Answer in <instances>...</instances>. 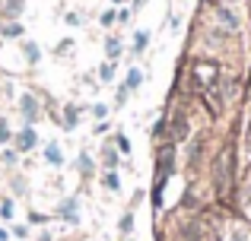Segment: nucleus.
<instances>
[{"instance_id":"14","label":"nucleus","mask_w":251,"mask_h":241,"mask_svg":"<svg viewBox=\"0 0 251 241\" xmlns=\"http://www.w3.org/2000/svg\"><path fill=\"white\" fill-rule=\"evenodd\" d=\"M6 136H10V130H6V124H0V143H3Z\"/></svg>"},{"instance_id":"2","label":"nucleus","mask_w":251,"mask_h":241,"mask_svg":"<svg viewBox=\"0 0 251 241\" xmlns=\"http://www.w3.org/2000/svg\"><path fill=\"white\" fill-rule=\"evenodd\" d=\"M29 146H35V130L25 127L23 133H19V149H29Z\"/></svg>"},{"instance_id":"1","label":"nucleus","mask_w":251,"mask_h":241,"mask_svg":"<svg viewBox=\"0 0 251 241\" xmlns=\"http://www.w3.org/2000/svg\"><path fill=\"white\" fill-rule=\"evenodd\" d=\"M216 175H220V178H216L220 194L229 197V194H232V153H229V149L220 155V162H216Z\"/></svg>"},{"instance_id":"7","label":"nucleus","mask_w":251,"mask_h":241,"mask_svg":"<svg viewBox=\"0 0 251 241\" xmlns=\"http://www.w3.org/2000/svg\"><path fill=\"white\" fill-rule=\"evenodd\" d=\"M118 51H121V44H118V38H108V57H118Z\"/></svg>"},{"instance_id":"8","label":"nucleus","mask_w":251,"mask_h":241,"mask_svg":"<svg viewBox=\"0 0 251 241\" xmlns=\"http://www.w3.org/2000/svg\"><path fill=\"white\" fill-rule=\"evenodd\" d=\"M118 149H121V153H130V140H127V136H118Z\"/></svg>"},{"instance_id":"10","label":"nucleus","mask_w":251,"mask_h":241,"mask_svg":"<svg viewBox=\"0 0 251 241\" xmlns=\"http://www.w3.org/2000/svg\"><path fill=\"white\" fill-rule=\"evenodd\" d=\"M64 127H76V108H67V124Z\"/></svg>"},{"instance_id":"3","label":"nucleus","mask_w":251,"mask_h":241,"mask_svg":"<svg viewBox=\"0 0 251 241\" xmlns=\"http://www.w3.org/2000/svg\"><path fill=\"white\" fill-rule=\"evenodd\" d=\"M140 80H143L140 70H130V76H127V83H124V86H127V89H137V86H140Z\"/></svg>"},{"instance_id":"9","label":"nucleus","mask_w":251,"mask_h":241,"mask_svg":"<svg viewBox=\"0 0 251 241\" xmlns=\"http://www.w3.org/2000/svg\"><path fill=\"white\" fill-rule=\"evenodd\" d=\"M130 229H134V216H130V213H127V216L121 219V232H130Z\"/></svg>"},{"instance_id":"4","label":"nucleus","mask_w":251,"mask_h":241,"mask_svg":"<svg viewBox=\"0 0 251 241\" xmlns=\"http://www.w3.org/2000/svg\"><path fill=\"white\" fill-rule=\"evenodd\" d=\"M147 42H150V35H147V32H137V54H140V51H147Z\"/></svg>"},{"instance_id":"15","label":"nucleus","mask_w":251,"mask_h":241,"mask_svg":"<svg viewBox=\"0 0 251 241\" xmlns=\"http://www.w3.org/2000/svg\"><path fill=\"white\" fill-rule=\"evenodd\" d=\"M245 143H248V153H251V124H248V133H245Z\"/></svg>"},{"instance_id":"16","label":"nucleus","mask_w":251,"mask_h":241,"mask_svg":"<svg viewBox=\"0 0 251 241\" xmlns=\"http://www.w3.org/2000/svg\"><path fill=\"white\" fill-rule=\"evenodd\" d=\"M232 241H245V235H235V238H232Z\"/></svg>"},{"instance_id":"13","label":"nucleus","mask_w":251,"mask_h":241,"mask_svg":"<svg viewBox=\"0 0 251 241\" xmlns=\"http://www.w3.org/2000/svg\"><path fill=\"white\" fill-rule=\"evenodd\" d=\"M184 130H188V127H184V118H178V121H175V133L184 136Z\"/></svg>"},{"instance_id":"5","label":"nucleus","mask_w":251,"mask_h":241,"mask_svg":"<svg viewBox=\"0 0 251 241\" xmlns=\"http://www.w3.org/2000/svg\"><path fill=\"white\" fill-rule=\"evenodd\" d=\"M23 111H25V118H35V102H32V99H23Z\"/></svg>"},{"instance_id":"6","label":"nucleus","mask_w":251,"mask_h":241,"mask_svg":"<svg viewBox=\"0 0 251 241\" xmlns=\"http://www.w3.org/2000/svg\"><path fill=\"white\" fill-rule=\"evenodd\" d=\"M99 76H102V80H111V76H115V67H111V64H102V70H99Z\"/></svg>"},{"instance_id":"11","label":"nucleus","mask_w":251,"mask_h":241,"mask_svg":"<svg viewBox=\"0 0 251 241\" xmlns=\"http://www.w3.org/2000/svg\"><path fill=\"white\" fill-rule=\"evenodd\" d=\"M105 184H108L111 191H118V178H115V172H108V175H105Z\"/></svg>"},{"instance_id":"12","label":"nucleus","mask_w":251,"mask_h":241,"mask_svg":"<svg viewBox=\"0 0 251 241\" xmlns=\"http://www.w3.org/2000/svg\"><path fill=\"white\" fill-rule=\"evenodd\" d=\"M48 162H61V153H57V146H48Z\"/></svg>"}]
</instances>
